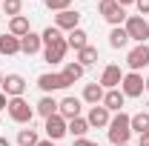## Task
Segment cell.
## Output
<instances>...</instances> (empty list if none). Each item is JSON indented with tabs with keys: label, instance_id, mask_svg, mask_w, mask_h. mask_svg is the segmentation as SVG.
Here are the masks:
<instances>
[{
	"label": "cell",
	"instance_id": "obj_1",
	"mask_svg": "<svg viewBox=\"0 0 149 146\" xmlns=\"http://www.w3.org/2000/svg\"><path fill=\"white\" fill-rule=\"evenodd\" d=\"M129 117H132V115H126V112H118V115H115V117L109 120L106 132H109V140H112L115 146H123V143H129V138H132Z\"/></svg>",
	"mask_w": 149,
	"mask_h": 146
},
{
	"label": "cell",
	"instance_id": "obj_2",
	"mask_svg": "<svg viewBox=\"0 0 149 146\" xmlns=\"http://www.w3.org/2000/svg\"><path fill=\"white\" fill-rule=\"evenodd\" d=\"M6 112H9V117H12L15 123H20V126H32V120H35V115H37V112L29 106L26 97H12Z\"/></svg>",
	"mask_w": 149,
	"mask_h": 146
},
{
	"label": "cell",
	"instance_id": "obj_3",
	"mask_svg": "<svg viewBox=\"0 0 149 146\" xmlns=\"http://www.w3.org/2000/svg\"><path fill=\"white\" fill-rule=\"evenodd\" d=\"M123 29H126V35L135 46H141V43H146L149 40V23L146 17H141V15H129L126 23H123Z\"/></svg>",
	"mask_w": 149,
	"mask_h": 146
},
{
	"label": "cell",
	"instance_id": "obj_4",
	"mask_svg": "<svg viewBox=\"0 0 149 146\" xmlns=\"http://www.w3.org/2000/svg\"><path fill=\"white\" fill-rule=\"evenodd\" d=\"M97 12L103 15V20H106L109 26H123L126 17H129V15H126V9H120L115 0H100V3H97Z\"/></svg>",
	"mask_w": 149,
	"mask_h": 146
},
{
	"label": "cell",
	"instance_id": "obj_5",
	"mask_svg": "<svg viewBox=\"0 0 149 146\" xmlns=\"http://www.w3.org/2000/svg\"><path fill=\"white\" fill-rule=\"evenodd\" d=\"M37 86L43 95H52V92H60V89H69V83H66V77L60 72H43L37 77Z\"/></svg>",
	"mask_w": 149,
	"mask_h": 146
},
{
	"label": "cell",
	"instance_id": "obj_6",
	"mask_svg": "<svg viewBox=\"0 0 149 146\" xmlns=\"http://www.w3.org/2000/svg\"><path fill=\"white\" fill-rule=\"evenodd\" d=\"M120 92L123 97H141L143 95V74L141 72H126L120 80Z\"/></svg>",
	"mask_w": 149,
	"mask_h": 146
},
{
	"label": "cell",
	"instance_id": "obj_7",
	"mask_svg": "<svg viewBox=\"0 0 149 146\" xmlns=\"http://www.w3.org/2000/svg\"><path fill=\"white\" fill-rule=\"evenodd\" d=\"M126 66H129V72H141V69H146V66H149V43H141V46L129 49V55H126Z\"/></svg>",
	"mask_w": 149,
	"mask_h": 146
},
{
	"label": "cell",
	"instance_id": "obj_8",
	"mask_svg": "<svg viewBox=\"0 0 149 146\" xmlns=\"http://www.w3.org/2000/svg\"><path fill=\"white\" fill-rule=\"evenodd\" d=\"M26 86H29V83H26L23 74H6V77H3V89H0V92L12 100V97H23V95H26Z\"/></svg>",
	"mask_w": 149,
	"mask_h": 146
},
{
	"label": "cell",
	"instance_id": "obj_9",
	"mask_svg": "<svg viewBox=\"0 0 149 146\" xmlns=\"http://www.w3.org/2000/svg\"><path fill=\"white\" fill-rule=\"evenodd\" d=\"M43 129H46V138H49V140H60V138L69 135V120L60 117V115H52V117H46Z\"/></svg>",
	"mask_w": 149,
	"mask_h": 146
},
{
	"label": "cell",
	"instance_id": "obj_10",
	"mask_svg": "<svg viewBox=\"0 0 149 146\" xmlns=\"http://www.w3.org/2000/svg\"><path fill=\"white\" fill-rule=\"evenodd\" d=\"M112 120V112L103 106V103H97V106H89V115H86V123L89 129H106Z\"/></svg>",
	"mask_w": 149,
	"mask_h": 146
},
{
	"label": "cell",
	"instance_id": "obj_11",
	"mask_svg": "<svg viewBox=\"0 0 149 146\" xmlns=\"http://www.w3.org/2000/svg\"><path fill=\"white\" fill-rule=\"evenodd\" d=\"M66 52H69V46H66V37H63V40H57V43L43 46V60H46L49 66H57V63H63Z\"/></svg>",
	"mask_w": 149,
	"mask_h": 146
},
{
	"label": "cell",
	"instance_id": "obj_12",
	"mask_svg": "<svg viewBox=\"0 0 149 146\" xmlns=\"http://www.w3.org/2000/svg\"><path fill=\"white\" fill-rule=\"evenodd\" d=\"M120 80H123V72H120V66H115V63H109V66H103V72H100V86L109 92V89H120Z\"/></svg>",
	"mask_w": 149,
	"mask_h": 146
},
{
	"label": "cell",
	"instance_id": "obj_13",
	"mask_svg": "<svg viewBox=\"0 0 149 146\" xmlns=\"http://www.w3.org/2000/svg\"><path fill=\"white\" fill-rule=\"evenodd\" d=\"M80 109H83V106H80V97H72V95H69V97H63V100L57 103V115H60V117H66V120L80 117Z\"/></svg>",
	"mask_w": 149,
	"mask_h": 146
},
{
	"label": "cell",
	"instance_id": "obj_14",
	"mask_svg": "<svg viewBox=\"0 0 149 146\" xmlns=\"http://www.w3.org/2000/svg\"><path fill=\"white\" fill-rule=\"evenodd\" d=\"M55 26L60 32H72L80 26V12H72V9H66V12H57L55 15Z\"/></svg>",
	"mask_w": 149,
	"mask_h": 146
},
{
	"label": "cell",
	"instance_id": "obj_15",
	"mask_svg": "<svg viewBox=\"0 0 149 146\" xmlns=\"http://www.w3.org/2000/svg\"><path fill=\"white\" fill-rule=\"evenodd\" d=\"M40 49H43V40H40V35H37V32H29V35L20 37V52H23V55L32 57V55H37Z\"/></svg>",
	"mask_w": 149,
	"mask_h": 146
},
{
	"label": "cell",
	"instance_id": "obj_16",
	"mask_svg": "<svg viewBox=\"0 0 149 146\" xmlns=\"http://www.w3.org/2000/svg\"><path fill=\"white\" fill-rule=\"evenodd\" d=\"M66 46L69 49H74V52H80V49H86L89 46V35H86V29H72L69 35H66Z\"/></svg>",
	"mask_w": 149,
	"mask_h": 146
},
{
	"label": "cell",
	"instance_id": "obj_17",
	"mask_svg": "<svg viewBox=\"0 0 149 146\" xmlns=\"http://www.w3.org/2000/svg\"><path fill=\"white\" fill-rule=\"evenodd\" d=\"M57 103H60V100H55L52 95H43V97H40V100L35 103V112L40 115V117H43V120H46V117L57 115Z\"/></svg>",
	"mask_w": 149,
	"mask_h": 146
},
{
	"label": "cell",
	"instance_id": "obj_18",
	"mask_svg": "<svg viewBox=\"0 0 149 146\" xmlns=\"http://www.w3.org/2000/svg\"><path fill=\"white\" fill-rule=\"evenodd\" d=\"M123 103H126V97H123L120 89H109L106 95H103V106H106L109 112H115V115L123 112Z\"/></svg>",
	"mask_w": 149,
	"mask_h": 146
},
{
	"label": "cell",
	"instance_id": "obj_19",
	"mask_svg": "<svg viewBox=\"0 0 149 146\" xmlns=\"http://www.w3.org/2000/svg\"><path fill=\"white\" fill-rule=\"evenodd\" d=\"M32 32V23H29V17L26 15H17V17H9V35L15 37H23Z\"/></svg>",
	"mask_w": 149,
	"mask_h": 146
},
{
	"label": "cell",
	"instance_id": "obj_20",
	"mask_svg": "<svg viewBox=\"0 0 149 146\" xmlns=\"http://www.w3.org/2000/svg\"><path fill=\"white\" fill-rule=\"evenodd\" d=\"M103 95H106V89H103L100 83H86V89H83V100H86L89 106H97V103H103Z\"/></svg>",
	"mask_w": 149,
	"mask_h": 146
},
{
	"label": "cell",
	"instance_id": "obj_21",
	"mask_svg": "<svg viewBox=\"0 0 149 146\" xmlns=\"http://www.w3.org/2000/svg\"><path fill=\"white\" fill-rule=\"evenodd\" d=\"M0 55H20V37H15V35H0Z\"/></svg>",
	"mask_w": 149,
	"mask_h": 146
},
{
	"label": "cell",
	"instance_id": "obj_22",
	"mask_svg": "<svg viewBox=\"0 0 149 146\" xmlns=\"http://www.w3.org/2000/svg\"><path fill=\"white\" fill-rule=\"evenodd\" d=\"M132 40H129V35H126V29L123 26H112V32H109V46L112 49H126Z\"/></svg>",
	"mask_w": 149,
	"mask_h": 146
},
{
	"label": "cell",
	"instance_id": "obj_23",
	"mask_svg": "<svg viewBox=\"0 0 149 146\" xmlns=\"http://www.w3.org/2000/svg\"><path fill=\"white\" fill-rule=\"evenodd\" d=\"M129 126H132V135H143L149 132V112H138L129 117Z\"/></svg>",
	"mask_w": 149,
	"mask_h": 146
},
{
	"label": "cell",
	"instance_id": "obj_24",
	"mask_svg": "<svg viewBox=\"0 0 149 146\" xmlns=\"http://www.w3.org/2000/svg\"><path fill=\"white\" fill-rule=\"evenodd\" d=\"M63 77H66V83H69V86H72V83H77V80H80V77H83V66H80V63H77V60H72V63H66V66H63Z\"/></svg>",
	"mask_w": 149,
	"mask_h": 146
},
{
	"label": "cell",
	"instance_id": "obj_25",
	"mask_svg": "<svg viewBox=\"0 0 149 146\" xmlns=\"http://www.w3.org/2000/svg\"><path fill=\"white\" fill-rule=\"evenodd\" d=\"M40 143V135H37V129H20L17 132V146H37Z\"/></svg>",
	"mask_w": 149,
	"mask_h": 146
},
{
	"label": "cell",
	"instance_id": "obj_26",
	"mask_svg": "<svg viewBox=\"0 0 149 146\" xmlns=\"http://www.w3.org/2000/svg\"><path fill=\"white\" fill-rule=\"evenodd\" d=\"M86 132H89L86 117H74V120H69V135H72L74 140H77V138H86Z\"/></svg>",
	"mask_w": 149,
	"mask_h": 146
},
{
	"label": "cell",
	"instance_id": "obj_27",
	"mask_svg": "<svg viewBox=\"0 0 149 146\" xmlns=\"http://www.w3.org/2000/svg\"><path fill=\"white\" fill-rule=\"evenodd\" d=\"M77 63H80L83 69H86V66H95V63H97V49H95V46L80 49V52H77Z\"/></svg>",
	"mask_w": 149,
	"mask_h": 146
},
{
	"label": "cell",
	"instance_id": "obj_28",
	"mask_svg": "<svg viewBox=\"0 0 149 146\" xmlns=\"http://www.w3.org/2000/svg\"><path fill=\"white\" fill-rule=\"evenodd\" d=\"M63 32L57 29V26H46L43 32H40V40H43V46H49V43H57V40H63Z\"/></svg>",
	"mask_w": 149,
	"mask_h": 146
},
{
	"label": "cell",
	"instance_id": "obj_29",
	"mask_svg": "<svg viewBox=\"0 0 149 146\" xmlns=\"http://www.w3.org/2000/svg\"><path fill=\"white\" fill-rule=\"evenodd\" d=\"M3 12H6V17H17L23 12V0H3Z\"/></svg>",
	"mask_w": 149,
	"mask_h": 146
},
{
	"label": "cell",
	"instance_id": "obj_30",
	"mask_svg": "<svg viewBox=\"0 0 149 146\" xmlns=\"http://www.w3.org/2000/svg\"><path fill=\"white\" fill-rule=\"evenodd\" d=\"M43 3H46V9H49V12H66V9H69V6H72V0H43Z\"/></svg>",
	"mask_w": 149,
	"mask_h": 146
},
{
	"label": "cell",
	"instance_id": "obj_31",
	"mask_svg": "<svg viewBox=\"0 0 149 146\" xmlns=\"http://www.w3.org/2000/svg\"><path fill=\"white\" fill-rule=\"evenodd\" d=\"M135 6H138L141 17H143V15H149V0H135Z\"/></svg>",
	"mask_w": 149,
	"mask_h": 146
},
{
	"label": "cell",
	"instance_id": "obj_32",
	"mask_svg": "<svg viewBox=\"0 0 149 146\" xmlns=\"http://www.w3.org/2000/svg\"><path fill=\"white\" fill-rule=\"evenodd\" d=\"M138 146H149V132H143V135H138Z\"/></svg>",
	"mask_w": 149,
	"mask_h": 146
},
{
	"label": "cell",
	"instance_id": "obj_33",
	"mask_svg": "<svg viewBox=\"0 0 149 146\" xmlns=\"http://www.w3.org/2000/svg\"><path fill=\"white\" fill-rule=\"evenodd\" d=\"M6 109H9V97L0 92V112H6Z\"/></svg>",
	"mask_w": 149,
	"mask_h": 146
},
{
	"label": "cell",
	"instance_id": "obj_34",
	"mask_svg": "<svg viewBox=\"0 0 149 146\" xmlns=\"http://www.w3.org/2000/svg\"><path fill=\"white\" fill-rule=\"evenodd\" d=\"M72 146H92V140H86V138H77Z\"/></svg>",
	"mask_w": 149,
	"mask_h": 146
},
{
	"label": "cell",
	"instance_id": "obj_35",
	"mask_svg": "<svg viewBox=\"0 0 149 146\" xmlns=\"http://www.w3.org/2000/svg\"><path fill=\"white\" fill-rule=\"evenodd\" d=\"M115 3H118L120 9H126V6H132V3H135V0H115Z\"/></svg>",
	"mask_w": 149,
	"mask_h": 146
},
{
	"label": "cell",
	"instance_id": "obj_36",
	"mask_svg": "<svg viewBox=\"0 0 149 146\" xmlns=\"http://www.w3.org/2000/svg\"><path fill=\"white\" fill-rule=\"evenodd\" d=\"M37 146H55V140H49V138H46V140H40Z\"/></svg>",
	"mask_w": 149,
	"mask_h": 146
},
{
	"label": "cell",
	"instance_id": "obj_37",
	"mask_svg": "<svg viewBox=\"0 0 149 146\" xmlns=\"http://www.w3.org/2000/svg\"><path fill=\"white\" fill-rule=\"evenodd\" d=\"M0 146H12V140L9 138H0Z\"/></svg>",
	"mask_w": 149,
	"mask_h": 146
},
{
	"label": "cell",
	"instance_id": "obj_38",
	"mask_svg": "<svg viewBox=\"0 0 149 146\" xmlns=\"http://www.w3.org/2000/svg\"><path fill=\"white\" fill-rule=\"evenodd\" d=\"M143 92L149 95V77H143Z\"/></svg>",
	"mask_w": 149,
	"mask_h": 146
},
{
	"label": "cell",
	"instance_id": "obj_39",
	"mask_svg": "<svg viewBox=\"0 0 149 146\" xmlns=\"http://www.w3.org/2000/svg\"><path fill=\"white\" fill-rule=\"evenodd\" d=\"M0 89H3V72H0Z\"/></svg>",
	"mask_w": 149,
	"mask_h": 146
},
{
	"label": "cell",
	"instance_id": "obj_40",
	"mask_svg": "<svg viewBox=\"0 0 149 146\" xmlns=\"http://www.w3.org/2000/svg\"><path fill=\"white\" fill-rule=\"evenodd\" d=\"M123 146H129V143H123Z\"/></svg>",
	"mask_w": 149,
	"mask_h": 146
},
{
	"label": "cell",
	"instance_id": "obj_41",
	"mask_svg": "<svg viewBox=\"0 0 149 146\" xmlns=\"http://www.w3.org/2000/svg\"><path fill=\"white\" fill-rule=\"evenodd\" d=\"M92 146H97V143H92Z\"/></svg>",
	"mask_w": 149,
	"mask_h": 146
}]
</instances>
